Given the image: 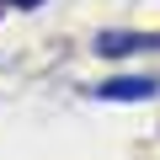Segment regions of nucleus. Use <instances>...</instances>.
Listing matches in <instances>:
<instances>
[{
	"label": "nucleus",
	"mask_w": 160,
	"mask_h": 160,
	"mask_svg": "<svg viewBox=\"0 0 160 160\" xmlns=\"http://www.w3.org/2000/svg\"><path fill=\"white\" fill-rule=\"evenodd\" d=\"M91 53H102V59H128V53H160V32H128V27H107V32H96Z\"/></svg>",
	"instance_id": "1"
},
{
	"label": "nucleus",
	"mask_w": 160,
	"mask_h": 160,
	"mask_svg": "<svg viewBox=\"0 0 160 160\" xmlns=\"http://www.w3.org/2000/svg\"><path fill=\"white\" fill-rule=\"evenodd\" d=\"M91 96L96 102H149V96H160V80L155 75H112L102 86H91Z\"/></svg>",
	"instance_id": "2"
}]
</instances>
